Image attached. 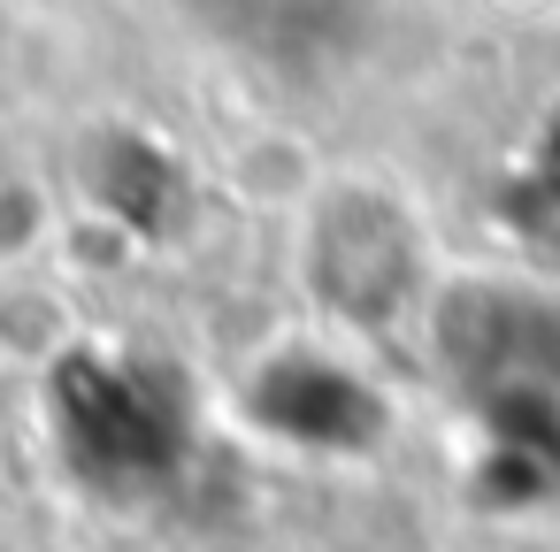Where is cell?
Segmentation results:
<instances>
[{
	"label": "cell",
	"instance_id": "obj_1",
	"mask_svg": "<svg viewBox=\"0 0 560 552\" xmlns=\"http://www.w3.org/2000/svg\"><path fill=\"white\" fill-rule=\"evenodd\" d=\"M223 200L254 223H292L323 200L330 185V162H323V139L300 131V124H254L223 146Z\"/></svg>",
	"mask_w": 560,
	"mask_h": 552
},
{
	"label": "cell",
	"instance_id": "obj_2",
	"mask_svg": "<svg viewBox=\"0 0 560 552\" xmlns=\"http://www.w3.org/2000/svg\"><path fill=\"white\" fill-rule=\"evenodd\" d=\"M78 284L70 277H0V368H55L78 345Z\"/></svg>",
	"mask_w": 560,
	"mask_h": 552
},
{
	"label": "cell",
	"instance_id": "obj_3",
	"mask_svg": "<svg viewBox=\"0 0 560 552\" xmlns=\"http://www.w3.org/2000/svg\"><path fill=\"white\" fill-rule=\"evenodd\" d=\"M62 192L32 169H0V277L9 269H32L39 254H55V231H62Z\"/></svg>",
	"mask_w": 560,
	"mask_h": 552
},
{
	"label": "cell",
	"instance_id": "obj_4",
	"mask_svg": "<svg viewBox=\"0 0 560 552\" xmlns=\"http://www.w3.org/2000/svg\"><path fill=\"white\" fill-rule=\"evenodd\" d=\"M483 9H491V16H514V24H522V16H545L552 0H483Z\"/></svg>",
	"mask_w": 560,
	"mask_h": 552
}]
</instances>
